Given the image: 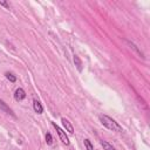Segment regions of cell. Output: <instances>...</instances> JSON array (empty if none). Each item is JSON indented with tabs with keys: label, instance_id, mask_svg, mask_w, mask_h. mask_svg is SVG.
Wrapping results in <instances>:
<instances>
[{
	"label": "cell",
	"instance_id": "cell-1",
	"mask_svg": "<svg viewBox=\"0 0 150 150\" xmlns=\"http://www.w3.org/2000/svg\"><path fill=\"white\" fill-rule=\"evenodd\" d=\"M98 120L102 123V125H104L107 129L112 130V131H117V132H122L123 128L122 125H120L114 118L107 116V115H98Z\"/></svg>",
	"mask_w": 150,
	"mask_h": 150
},
{
	"label": "cell",
	"instance_id": "cell-2",
	"mask_svg": "<svg viewBox=\"0 0 150 150\" xmlns=\"http://www.w3.org/2000/svg\"><path fill=\"white\" fill-rule=\"evenodd\" d=\"M52 125L55 128V130H56V132H57V135H59V137H60V139H61V142L63 143V144H66V145H69V138H68V136L66 135V132L55 123V122H53L52 123Z\"/></svg>",
	"mask_w": 150,
	"mask_h": 150
},
{
	"label": "cell",
	"instance_id": "cell-3",
	"mask_svg": "<svg viewBox=\"0 0 150 150\" xmlns=\"http://www.w3.org/2000/svg\"><path fill=\"white\" fill-rule=\"evenodd\" d=\"M125 43H127V45L129 46V48H130V49H132V50H134V52H135L139 57L144 59V54H143V52H142V50H141V49H139V48H138L134 42H131V41H129V40H125Z\"/></svg>",
	"mask_w": 150,
	"mask_h": 150
},
{
	"label": "cell",
	"instance_id": "cell-4",
	"mask_svg": "<svg viewBox=\"0 0 150 150\" xmlns=\"http://www.w3.org/2000/svg\"><path fill=\"white\" fill-rule=\"evenodd\" d=\"M61 122H62V125H63V128L66 129V131H68L69 134H73V132H74V127H73V124H71L67 118L62 117V118H61Z\"/></svg>",
	"mask_w": 150,
	"mask_h": 150
},
{
	"label": "cell",
	"instance_id": "cell-5",
	"mask_svg": "<svg viewBox=\"0 0 150 150\" xmlns=\"http://www.w3.org/2000/svg\"><path fill=\"white\" fill-rule=\"evenodd\" d=\"M25 97H26V91H25L22 88H18V89L14 91V98H15L16 101H22Z\"/></svg>",
	"mask_w": 150,
	"mask_h": 150
},
{
	"label": "cell",
	"instance_id": "cell-6",
	"mask_svg": "<svg viewBox=\"0 0 150 150\" xmlns=\"http://www.w3.org/2000/svg\"><path fill=\"white\" fill-rule=\"evenodd\" d=\"M0 110H2L4 112H6V114H9V115H12V116H15L14 115V112H13V110L7 105V103H5L2 100H0Z\"/></svg>",
	"mask_w": 150,
	"mask_h": 150
},
{
	"label": "cell",
	"instance_id": "cell-7",
	"mask_svg": "<svg viewBox=\"0 0 150 150\" xmlns=\"http://www.w3.org/2000/svg\"><path fill=\"white\" fill-rule=\"evenodd\" d=\"M33 108H34L35 112H38V114H42L43 112V107L40 103V101H38V100H33Z\"/></svg>",
	"mask_w": 150,
	"mask_h": 150
},
{
	"label": "cell",
	"instance_id": "cell-8",
	"mask_svg": "<svg viewBox=\"0 0 150 150\" xmlns=\"http://www.w3.org/2000/svg\"><path fill=\"white\" fill-rule=\"evenodd\" d=\"M73 60H74V63H75L77 70L81 73V71H82V61L80 60V57H79L77 55H74V56H73Z\"/></svg>",
	"mask_w": 150,
	"mask_h": 150
},
{
	"label": "cell",
	"instance_id": "cell-9",
	"mask_svg": "<svg viewBox=\"0 0 150 150\" xmlns=\"http://www.w3.org/2000/svg\"><path fill=\"white\" fill-rule=\"evenodd\" d=\"M101 145L103 146V150H116L109 142L107 141H101Z\"/></svg>",
	"mask_w": 150,
	"mask_h": 150
},
{
	"label": "cell",
	"instance_id": "cell-10",
	"mask_svg": "<svg viewBox=\"0 0 150 150\" xmlns=\"http://www.w3.org/2000/svg\"><path fill=\"white\" fill-rule=\"evenodd\" d=\"M83 143H84V146H86V149H87V150H94V145L91 144L90 139L84 138V139H83Z\"/></svg>",
	"mask_w": 150,
	"mask_h": 150
},
{
	"label": "cell",
	"instance_id": "cell-11",
	"mask_svg": "<svg viewBox=\"0 0 150 150\" xmlns=\"http://www.w3.org/2000/svg\"><path fill=\"white\" fill-rule=\"evenodd\" d=\"M46 143H47L48 145H52V144H53V137H52V135H50L49 132L46 134Z\"/></svg>",
	"mask_w": 150,
	"mask_h": 150
},
{
	"label": "cell",
	"instance_id": "cell-12",
	"mask_svg": "<svg viewBox=\"0 0 150 150\" xmlns=\"http://www.w3.org/2000/svg\"><path fill=\"white\" fill-rule=\"evenodd\" d=\"M5 75H6V77H7V79H8L11 82H15V81H16V77H15V76H14L12 73H8V71H7Z\"/></svg>",
	"mask_w": 150,
	"mask_h": 150
},
{
	"label": "cell",
	"instance_id": "cell-13",
	"mask_svg": "<svg viewBox=\"0 0 150 150\" xmlns=\"http://www.w3.org/2000/svg\"><path fill=\"white\" fill-rule=\"evenodd\" d=\"M0 5H1V6H4V7H6V8H9V4L5 2V1H0Z\"/></svg>",
	"mask_w": 150,
	"mask_h": 150
}]
</instances>
